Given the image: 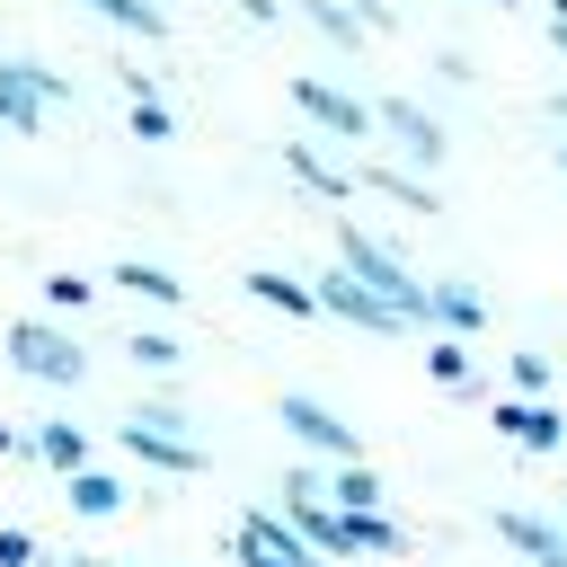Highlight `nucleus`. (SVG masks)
I'll return each instance as SVG.
<instances>
[{"instance_id": "f257e3e1", "label": "nucleus", "mask_w": 567, "mask_h": 567, "mask_svg": "<svg viewBox=\"0 0 567 567\" xmlns=\"http://www.w3.org/2000/svg\"><path fill=\"white\" fill-rule=\"evenodd\" d=\"M337 266H346L363 292H381V301H390L408 328H425V275H416V266H408L390 239H372L363 221H337Z\"/></svg>"}, {"instance_id": "f03ea898", "label": "nucleus", "mask_w": 567, "mask_h": 567, "mask_svg": "<svg viewBox=\"0 0 567 567\" xmlns=\"http://www.w3.org/2000/svg\"><path fill=\"white\" fill-rule=\"evenodd\" d=\"M0 354H9L27 381H44V390H80V381H89L80 337L53 328V319H9V328H0Z\"/></svg>"}, {"instance_id": "7ed1b4c3", "label": "nucleus", "mask_w": 567, "mask_h": 567, "mask_svg": "<svg viewBox=\"0 0 567 567\" xmlns=\"http://www.w3.org/2000/svg\"><path fill=\"white\" fill-rule=\"evenodd\" d=\"M71 97V71H44V62H0V133H44V115Z\"/></svg>"}, {"instance_id": "20e7f679", "label": "nucleus", "mask_w": 567, "mask_h": 567, "mask_svg": "<svg viewBox=\"0 0 567 567\" xmlns=\"http://www.w3.org/2000/svg\"><path fill=\"white\" fill-rule=\"evenodd\" d=\"M372 133H390V151H399V168H416V177H434L443 159H452V133L416 106V97H381L372 106Z\"/></svg>"}, {"instance_id": "39448f33", "label": "nucleus", "mask_w": 567, "mask_h": 567, "mask_svg": "<svg viewBox=\"0 0 567 567\" xmlns=\"http://www.w3.org/2000/svg\"><path fill=\"white\" fill-rule=\"evenodd\" d=\"M275 416H284V434L301 443V452H319L328 470H346V461H363V443H354V425L328 408V399H310V390H284L275 399Z\"/></svg>"}, {"instance_id": "423d86ee", "label": "nucleus", "mask_w": 567, "mask_h": 567, "mask_svg": "<svg viewBox=\"0 0 567 567\" xmlns=\"http://www.w3.org/2000/svg\"><path fill=\"white\" fill-rule=\"evenodd\" d=\"M292 106L328 133V142H372V106L354 97V89H337V80H319V71H292Z\"/></svg>"}, {"instance_id": "0eeeda50", "label": "nucleus", "mask_w": 567, "mask_h": 567, "mask_svg": "<svg viewBox=\"0 0 567 567\" xmlns=\"http://www.w3.org/2000/svg\"><path fill=\"white\" fill-rule=\"evenodd\" d=\"M487 532L523 558V567H567V523L558 514H532V505H496L487 514Z\"/></svg>"}, {"instance_id": "6e6552de", "label": "nucleus", "mask_w": 567, "mask_h": 567, "mask_svg": "<svg viewBox=\"0 0 567 567\" xmlns=\"http://www.w3.org/2000/svg\"><path fill=\"white\" fill-rule=\"evenodd\" d=\"M310 292H319V319H346V328H372V337H399V328H408V319H399V310H390L381 292H363V284H354L346 266H328V275H319Z\"/></svg>"}, {"instance_id": "1a4fd4ad", "label": "nucleus", "mask_w": 567, "mask_h": 567, "mask_svg": "<svg viewBox=\"0 0 567 567\" xmlns=\"http://www.w3.org/2000/svg\"><path fill=\"white\" fill-rule=\"evenodd\" d=\"M487 425H496L514 452H558V443H567V416H558L549 399H496Z\"/></svg>"}, {"instance_id": "9d476101", "label": "nucleus", "mask_w": 567, "mask_h": 567, "mask_svg": "<svg viewBox=\"0 0 567 567\" xmlns=\"http://www.w3.org/2000/svg\"><path fill=\"white\" fill-rule=\"evenodd\" d=\"M425 328H443V337H461V346H470V337L487 328V292H478V284H461V275H434V284H425Z\"/></svg>"}, {"instance_id": "9b49d317", "label": "nucleus", "mask_w": 567, "mask_h": 567, "mask_svg": "<svg viewBox=\"0 0 567 567\" xmlns=\"http://www.w3.org/2000/svg\"><path fill=\"white\" fill-rule=\"evenodd\" d=\"M115 443H124L142 470H168V478H195V470H204V443H195V434H151V425H133V416H124V425H115Z\"/></svg>"}, {"instance_id": "f8f14e48", "label": "nucleus", "mask_w": 567, "mask_h": 567, "mask_svg": "<svg viewBox=\"0 0 567 567\" xmlns=\"http://www.w3.org/2000/svg\"><path fill=\"white\" fill-rule=\"evenodd\" d=\"M354 186H372V195H390L399 213H443V195H434V177H416V168H399V159H363V168H354Z\"/></svg>"}, {"instance_id": "ddd939ff", "label": "nucleus", "mask_w": 567, "mask_h": 567, "mask_svg": "<svg viewBox=\"0 0 567 567\" xmlns=\"http://www.w3.org/2000/svg\"><path fill=\"white\" fill-rule=\"evenodd\" d=\"M284 168H292L310 195H328V204H346V195H354V168H337L319 142H284Z\"/></svg>"}, {"instance_id": "4468645a", "label": "nucleus", "mask_w": 567, "mask_h": 567, "mask_svg": "<svg viewBox=\"0 0 567 567\" xmlns=\"http://www.w3.org/2000/svg\"><path fill=\"white\" fill-rule=\"evenodd\" d=\"M27 452H35L44 470H62V478H80V470H89V434H80L71 416H44V425L27 434Z\"/></svg>"}, {"instance_id": "2eb2a0df", "label": "nucleus", "mask_w": 567, "mask_h": 567, "mask_svg": "<svg viewBox=\"0 0 567 567\" xmlns=\"http://www.w3.org/2000/svg\"><path fill=\"white\" fill-rule=\"evenodd\" d=\"M248 292H257L266 310H284V319H319V292H310L301 275H284V266H248Z\"/></svg>"}, {"instance_id": "dca6fc26", "label": "nucleus", "mask_w": 567, "mask_h": 567, "mask_svg": "<svg viewBox=\"0 0 567 567\" xmlns=\"http://www.w3.org/2000/svg\"><path fill=\"white\" fill-rule=\"evenodd\" d=\"M425 372H434L443 390H461V399H487V381H478V363H470L461 337H434V346H425Z\"/></svg>"}, {"instance_id": "f3484780", "label": "nucleus", "mask_w": 567, "mask_h": 567, "mask_svg": "<svg viewBox=\"0 0 567 567\" xmlns=\"http://www.w3.org/2000/svg\"><path fill=\"white\" fill-rule=\"evenodd\" d=\"M328 505L337 514H381V470H363V461L328 470Z\"/></svg>"}, {"instance_id": "a211bd4d", "label": "nucleus", "mask_w": 567, "mask_h": 567, "mask_svg": "<svg viewBox=\"0 0 567 567\" xmlns=\"http://www.w3.org/2000/svg\"><path fill=\"white\" fill-rule=\"evenodd\" d=\"M106 284H124V292H142V301H159V310H177V301H186V284H177L168 266H142V257H124Z\"/></svg>"}, {"instance_id": "6ab92c4d", "label": "nucleus", "mask_w": 567, "mask_h": 567, "mask_svg": "<svg viewBox=\"0 0 567 567\" xmlns=\"http://www.w3.org/2000/svg\"><path fill=\"white\" fill-rule=\"evenodd\" d=\"M62 487H71V514H89V523L124 514V478H106V470H80V478H62Z\"/></svg>"}, {"instance_id": "aec40b11", "label": "nucleus", "mask_w": 567, "mask_h": 567, "mask_svg": "<svg viewBox=\"0 0 567 567\" xmlns=\"http://www.w3.org/2000/svg\"><path fill=\"white\" fill-rule=\"evenodd\" d=\"M346 540H354V558H408V532L390 514H346Z\"/></svg>"}, {"instance_id": "412c9836", "label": "nucleus", "mask_w": 567, "mask_h": 567, "mask_svg": "<svg viewBox=\"0 0 567 567\" xmlns=\"http://www.w3.org/2000/svg\"><path fill=\"white\" fill-rule=\"evenodd\" d=\"M301 18H310V27H319L337 53H363V44H372V35H363V18H354L346 0H301Z\"/></svg>"}, {"instance_id": "4be33fe9", "label": "nucleus", "mask_w": 567, "mask_h": 567, "mask_svg": "<svg viewBox=\"0 0 567 567\" xmlns=\"http://www.w3.org/2000/svg\"><path fill=\"white\" fill-rule=\"evenodd\" d=\"M106 27H124V35H142V44H159L168 35V9H151V0H89Z\"/></svg>"}, {"instance_id": "5701e85b", "label": "nucleus", "mask_w": 567, "mask_h": 567, "mask_svg": "<svg viewBox=\"0 0 567 567\" xmlns=\"http://www.w3.org/2000/svg\"><path fill=\"white\" fill-rule=\"evenodd\" d=\"M142 372H177V337H159V328H133V346H124Z\"/></svg>"}, {"instance_id": "b1692460", "label": "nucleus", "mask_w": 567, "mask_h": 567, "mask_svg": "<svg viewBox=\"0 0 567 567\" xmlns=\"http://www.w3.org/2000/svg\"><path fill=\"white\" fill-rule=\"evenodd\" d=\"M505 381H514L523 399H549V354H532V346H523V354L505 363Z\"/></svg>"}, {"instance_id": "393cba45", "label": "nucleus", "mask_w": 567, "mask_h": 567, "mask_svg": "<svg viewBox=\"0 0 567 567\" xmlns=\"http://www.w3.org/2000/svg\"><path fill=\"white\" fill-rule=\"evenodd\" d=\"M89 292H97L89 275H44V301H53V310H89Z\"/></svg>"}, {"instance_id": "a878e982", "label": "nucleus", "mask_w": 567, "mask_h": 567, "mask_svg": "<svg viewBox=\"0 0 567 567\" xmlns=\"http://www.w3.org/2000/svg\"><path fill=\"white\" fill-rule=\"evenodd\" d=\"M133 425H151V434H186V408H177V399H142Z\"/></svg>"}, {"instance_id": "bb28decb", "label": "nucleus", "mask_w": 567, "mask_h": 567, "mask_svg": "<svg viewBox=\"0 0 567 567\" xmlns=\"http://www.w3.org/2000/svg\"><path fill=\"white\" fill-rule=\"evenodd\" d=\"M0 567H35V532H18V523H0Z\"/></svg>"}, {"instance_id": "cd10ccee", "label": "nucleus", "mask_w": 567, "mask_h": 567, "mask_svg": "<svg viewBox=\"0 0 567 567\" xmlns=\"http://www.w3.org/2000/svg\"><path fill=\"white\" fill-rule=\"evenodd\" d=\"M239 549V567H310V558H275V549H257V540H230Z\"/></svg>"}, {"instance_id": "c85d7f7f", "label": "nucleus", "mask_w": 567, "mask_h": 567, "mask_svg": "<svg viewBox=\"0 0 567 567\" xmlns=\"http://www.w3.org/2000/svg\"><path fill=\"white\" fill-rule=\"evenodd\" d=\"M230 9H239L248 27H275V18H284V0H230Z\"/></svg>"}, {"instance_id": "c756f323", "label": "nucleus", "mask_w": 567, "mask_h": 567, "mask_svg": "<svg viewBox=\"0 0 567 567\" xmlns=\"http://www.w3.org/2000/svg\"><path fill=\"white\" fill-rule=\"evenodd\" d=\"M549 53H558V62H567V18H549Z\"/></svg>"}, {"instance_id": "7c9ffc66", "label": "nucleus", "mask_w": 567, "mask_h": 567, "mask_svg": "<svg viewBox=\"0 0 567 567\" xmlns=\"http://www.w3.org/2000/svg\"><path fill=\"white\" fill-rule=\"evenodd\" d=\"M0 452H27V434H18V425H0Z\"/></svg>"}, {"instance_id": "2f4dec72", "label": "nucleus", "mask_w": 567, "mask_h": 567, "mask_svg": "<svg viewBox=\"0 0 567 567\" xmlns=\"http://www.w3.org/2000/svg\"><path fill=\"white\" fill-rule=\"evenodd\" d=\"M549 115H558V124H567V89H549Z\"/></svg>"}, {"instance_id": "473e14b6", "label": "nucleus", "mask_w": 567, "mask_h": 567, "mask_svg": "<svg viewBox=\"0 0 567 567\" xmlns=\"http://www.w3.org/2000/svg\"><path fill=\"white\" fill-rule=\"evenodd\" d=\"M71 567H115V558H71Z\"/></svg>"}, {"instance_id": "72a5a7b5", "label": "nucleus", "mask_w": 567, "mask_h": 567, "mask_svg": "<svg viewBox=\"0 0 567 567\" xmlns=\"http://www.w3.org/2000/svg\"><path fill=\"white\" fill-rule=\"evenodd\" d=\"M549 18H567V0H549Z\"/></svg>"}, {"instance_id": "f704fd0d", "label": "nucleus", "mask_w": 567, "mask_h": 567, "mask_svg": "<svg viewBox=\"0 0 567 567\" xmlns=\"http://www.w3.org/2000/svg\"><path fill=\"white\" fill-rule=\"evenodd\" d=\"M487 9H523V0H487Z\"/></svg>"}, {"instance_id": "c9c22d12", "label": "nucleus", "mask_w": 567, "mask_h": 567, "mask_svg": "<svg viewBox=\"0 0 567 567\" xmlns=\"http://www.w3.org/2000/svg\"><path fill=\"white\" fill-rule=\"evenodd\" d=\"M558 523H567V496H558Z\"/></svg>"}, {"instance_id": "e433bc0d", "label": "nucleus", "mask_w": 567, "mask_h": 567, "mask_svg": "<svg viewBox=\"0 0 567 567\" xmlns=\"http://www.w3.org/2000/svg\"><path fill=\"white\" fill-rule=\"evenodd\" d=\"M558 168H567V142H558Z\"/></svg>"}, {"instance_id": "4c0bfd02", "label": "nucleus", "mask_w": 567, "mask_h": 567, "mask_svg": "<svg viewBox=\"0 0 567 567\" xmlns=\"http://www.w3.org/2000/svg\"><path fill=\"white\" fill-rule=\"evenodd\" d=\"M310 567H328V558H310Z\"/></svg>"}, {"instance_id": "58836bf2", "label": "nucleus", "mask_w": 567, "mask_h": 567, "mask_svg": "<svg viewBox=\"0 0 567 567\" xmlns=\"http://www.w3.org/2000/svg\"><path fill=\"white\" fill-rule=\"evenodd\" d=\"M151 9H168V0H151Z\"/></svg>"}]
</instances>
